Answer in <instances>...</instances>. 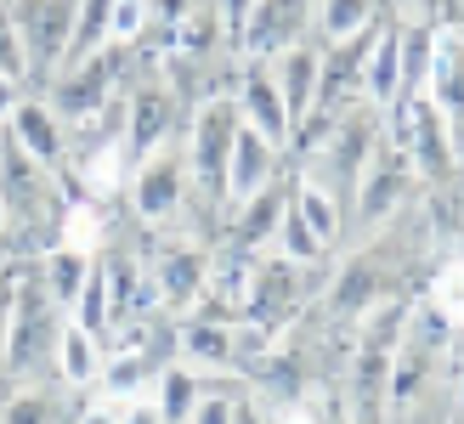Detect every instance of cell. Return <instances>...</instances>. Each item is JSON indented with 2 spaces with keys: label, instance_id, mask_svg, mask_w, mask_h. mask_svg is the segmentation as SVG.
I'll return each mask as SVG.
<instances>
[{
  "label": "cell",
  "instance_id": "cell-1",
  "mask_svg": "<svg viewBox=\"0 0 464 424\" xmlns=\"http://www.w3.org/2000/svg\"><path fill=\"white\" fill-rule=\"evenodd\" d=\"M125 204H130V216L142 232H181L193 216L198 226L210 232L216 221L198 209L193 198V170H188V148H181V136L176 141H159L153 153H142L130 164V176H125Z\"/></svg>",
  "mask_w": 464,
  "mask_h": 424
},
{
  "label": "cell",
  "instance_id": "cell-2",
  "mask_svg": "<svg viewBox=\"0 0 464 424\" xmlns=\"http://www.w3.org/2000/svg\"><path fill=\"white\" fill-rule=\"evenodd\" d=\"M68 312L40 283L34 261L12 277V328H6V380H57V340Z\"/></svg>",
  "mask_w": 464,
  "mask_h": 424
},
{
  "label": "cell",
  "instance_id": "cell-3",
  "mask_svg": "<svg viewBox=\"0 0 464 424\" xmlns=\"http://www.w3.org/2000/svg\"><path fill=\"white\" fill-rule=\"evenodd\" d=\"M232 130H238V108L227 91H210L204 102H193V120L181 130L188 148V170H193V198L198 209L221 226L227 216V153H232Z\"/></svg>",
  "mask_w": 464,
  "mask_h": 424
},
{
  "label": "cell",
  "instance_id": "cell-4",
  "mask_svg": "<svg viewBox=\"0 0 464 424\" xmlns=\"http://www.w3.org/2000/svg\"><path fill=\"white\" fill-rule=\"evenodd\" d=\"M413 193H420V176H413V164H408L397 148H391V141H380V153L368 159L357 193H352V204H345V232H352V238H374L380 226L402 221V209H408Z\"/></svg>",
  "mask_w": 464,
  "mask_h": 424
},
{
  "label": "cell",
  "instance_id": "cell-5",
  "mask_svg": "<svg viewBox=\"0 0 464 424\" xmlns=\"http://www.w3.org/2000/svg\"><path fill=\"white\" fill-rule=\"evenodd\" d=\"M6 6H12L17 34H23V57H29V91H40L68 63L80 0H6Z\"/></svg>",
  "mask_w": 464,
  "mask_h": 424
},
{
  "label": "cell",
  "instance_id": "cell-6",
  "mask_svg": "<svg viewBox=\"0 0 464 424\" xmlns=\"http://www.w3.org/2000/svg\"><path fill=\"white\" fill-rule=\"evenodd\" d=\"M312 6L317 0H249L232 34V63H272L277 52L312 40Z\"/></svg>",
  "mask_w": 464,
  "mask_h": 424
},
{
  "label": "cell",
  "instance_id": "cell-7",
  "mask_svg": "<svg viewBox=\"0 0 464 424\" xmlns=\"http://www.w3.org/2000/svg\"><path fill=\"white\" fill-rule=\"evenodd\" d=\"M210 255L216 249H204V244H176L165 238L153 255H148V289H153V305L159 312H170V317H188L204 305V289H210Z\"/></svg>",
  "mask_w": 464,
  "mask_h": 424
},
{
  "label": "cell",
  "instance_id": "cell-8",
  "mask_svg": "<svg viewBox=\"0 0 464 424\" xmlns=\"http://www.w3.org/2000/svg\"><path fill=\"white\" fill-rule=\"evenodd\" d=\"M425 97L448 120L459 153H464V29L459 23H436L430 34V63H425Z\"/></svg>",
  "mask_w": 464,
  "mask_h": 424
},
{
  "label": "cell",
  "instance_id": "cell-9",
  "mask_svg": "<svg viewBox=\"0 0 464 424\" xmlns=\"http://www.w3.org/2000/svg\"><path fill=\"white\" fill-rule=\"evenodd\" d=\"M227 97H232V108H238L244 125H255L266 141H277V148H295L289 108H284V97H277V80H272L266 63H238V74H232Z\"/></svg>",
  "mask_w": 464,
  "mask_h": 424
},
{
  "label": "cell",
  "instance_id": "cell-10",
  "mask_svg": "<svg viewBox=\"0 0 464 424\" xmlns=\"http://www.w3.org/2000/svg\"><path fill=\"white\" fill-rule=\"evenodd\" d=\"M289 176V148H277V141H266L255 125L238 120V130H232V153H227V209L244 204L249 193H261L266 181Z\"/></svg>",
  "mask_w": 464,
  "mask_h": 424
},
{
  "label": "cell",
  "instance_id": "cell-11",
  "mask_svg": "<svg viewBox=\"0 0 464 424\" xmlns=\"http://www.w3.org/2000/svg\"><path fill=\"white\" fill-rule=\"evenodd\" d=\"M289 181H295V170L266 181L261 193H249L244 204H232L221 216V232H227L232 249H249V255L272 249V232H277V221H284V209H289Z\"/></svg>",
  "mask_w": 464,
  "mask_h": 424
},
{
  "label": "cell",
  "instance_id": "cell-12",
  "mask_svg": "<svg viewBox=\"0 0 464 424\" xmlns=\"http://www.w3.org/2000/svg\"><path fill=\"white\" fill-rule=\"evenodd\" d=\"M0 424H74L80 419V390L63 380H0Z\"/></svg>",
  "mask_w": 464,
  "mask_h": 424
},
{
  "label": "cell",
  "instance_id": "cell-13",
  "mask_svg": "<svg viewBox=\"0 0 464 424\" xmlns=\"http://www.w3.org/2000/svg\"><path fill=\"white\" fill-rule=\"evenodd\" d=\"M6 136H12L34 164H45V170H63V164H68V125L57 120V108L45 102L40 91H29V97L12 108Z\"/></svg>",
  "mask_w": 464,
  "mask_h": 424
},
{
  "label": "cell",
  "instance_id": "cell-14",
  "mask_svg": "<svg viewBox=\"0 0 464 424\" xmlns=\"http://www.w3.org/2000/svg\"><path fill=\"white\" fill-rule=\"evenodd\" d=\"M272 80H277V97L289 108V125L300 136V125L312 120V102H317V40H300L289 52H277L272 63Z\"/></svg>",
  "mask_w": 464,
  "mask_h": 424
},
{
  "label": "cell",
  "instance_id": "cell-15",
  "mask_svg": "<svg viewBox=\"0 0 464 424\" xmlns=\"http://www.w3.org/2000/svg\"><path fill=\"white\" fill-rule=\"evenodd\" d=\"M402 97V29H397V17L385 12V29L374 40V52H368L362 63V102H374L380 113Z\"/></svg>",
  "mask_w": 464,
  "mask_h": 424
},
{
  "label": "cell",
  "instance_id": "cell-16",
  "mask_svg": "<svg viewBox=\"0 0 464 424\" xmlns=\"http://www.w3.org/2000/svg\"><path fill=\"white\" fill-rule=\"evenodd\" d=\"M102 362H108V345L91 340L85 328L68 317V323H63V340H57V380H63L68 390L91 396V390L102 385Z\"/></svg>",
  "mask_w": 464,
  "mask_h": 424
},
{
  "label": "cell",
  "instance_id": "cell-17",
  "mask_svg": "<svg viewBox=\"0 0 464 424\" xmlns=\"http://www.w3.org/2000/svg\"><path fill=\"white\" fill-rule=\"evenodd\" d=\"M210 385V373H198L193 362H165L153 373V385H148V396H153V408H159V419L165 424H188V413H193V402H198V390Z\"/></svg>",
  "mask_w": 464,
  "mask_h": 424
},
{
  "label": "cell",
  "instance_id": "cell-18",
  "mask_svg": "<svg viewBox=\"0 0 464 424\" xmlns=\"http://www.w3.org/2000/svg\"><path fill=\"white\" fill-rule=\"evenodd\" d=\"M289 204L300 209V221L312 226V238H317L323 249H334V244L345 238V209H340L329 193H323L317 181H300V176H295V187H289Z\"/></svg>",
  "mask_w": 464,
  "mask_h": 424
},
{
  "label": "cell",
  "instance_id": "cell-19",
  "mask_svg": "<svg viewBox=\"0 0 464 424\" xmlns=\"http://www.w3.org/2000/svg\"><path fill=\"white\" fill-rule=\"evenodd\" d=\"M385 12V0H317L312 6V40L329 45V40H345L357 34L362 23H374Z\"/></svg>",
  "mask_w": 464,
  "mask_h": 424
},
{
  "label": "cell",
  "instance_id": "cell-20",
  "mask_svg": "<svg viewBox=\"0 0 464 424\" xmlns=\"http://www.w3.org/2000/svg\"><path fill=\"white\" fill-rule=\"evenodd\" d=\"M289 187H295V181H289ZM272 249H277V255H289V261H306V266H323V261H329V249L312 238V226L300 221V209H295V204L284 209V221H277Z\"/></svg>",
  "mask_w": 464,
  "mask_h": 424
},
{
  "label": "cell",
  "instance_id": "cell-21",
  "mask_svg": "<svg viewBox=\"0 0 464 424\" xmlns=\"http://www.w3.org/2000/svg\"><path fill=\"white\" fill-rule=\"evenodd\" d=\"M238 390L244 385H232V380H210V385L198 390L188 424H232V402H238Z\"/></svg>",
  "mask_w": 464,
  "mask_h": 424
},
{
  "label": "cell",
  "instance_id": "cell-22",
  "mask_svg": "<svg viewBox=\"0 0 464 424\" xmlns=\"http://www.w3.org/2000/svg\"><path fill=\"white\" fill-rule=\"evenodd\" d=\"M148 23H153V6L148 0H120V6H113V23H108V45H130L148 34Z\"/></svg>",
  "mask_w": 464,
  "mask_h": 424
},
{
  "label": "cell",
  "instance_id": "cell-23",
  "mask_svg": "<svg viewBox=\"0 0 464 424\" xmlns=\"http://www.w3.org/2000/svg\"><path fill=\"white\" fill-rule=\"evenodd\" d=\"M0 74L29 85V57H23V34H17V23H12V6H6V0H0Z\"/></svg>",
  "mask_w": 464,
  "mask_h": 424
},
{
  "label": "cell",
  "instance_id": "cell-24",
  "mask_svg": "<svg viewBox=\"0 0 464 424\" xmlns=\"http://www.w3.org/2000/svg\"><path fill=\"white\" fill-rule=\"evenodd\" d=\"M120 396H102V390H91L85 402H80V419L74 424H120Z\"/></svg>",
  "mask_w": 464,
  "mask_h": 424
},
{
  "label": "cell",
  "instance_id": "cell-25",
  "mask_svg": "<svg viewBox=\"0 0 464 424\" xmlns=\"http://www.w3.org/2000/svg\"><path fill=\"white\" fill-rule=\"evenodd\" d=\"M448 390H453V408H459V419H464V340L453 334V345H448Z\"/></svg>",
  "mask_w": 464,
  "mask_h": 424
},
{
  "label": "cell",
  "instance_id": "cell-26",
  "mask_svg": "<svg viewBox=\"0 0 464 424\" xmlns=\"http://www.w3.org/2000/svg\"><path fill=\"white\" fill-rule=\"evenodd\" d=\"M232 424H272V408L244 385V390H238V402H232Z\"/></svg>",
  "mask_w": 464,
  "mask_h": 424
},
{
  "label": "cell",
  "instance_id": "cell-27",
  "mask_svg": "<svg viewBox=\"0 0 464 424\" xmlns=\"http://www.w3.org/2000/svg\"><path fill=\"white\" fill-rule=\"evenodd\" d=\"M23 266V261H17ZM17 266L0 277V380H6V328H12V277H17Z\"/></svg>",
  "mask_w": 464,
  "mask_h": 424
},
{
  "label": "cell",
  "instance_id": "cell-28",
  "mask_svg": "<svg viewBox=\"0 0 464 424\" xmlns=\"http://www.w3.org/2000/svg\"><path fill=\"white\" fill-rule=\"evenodd\" d=\"M120 424H165V419H159L153 396L142 390V396H125V408H120Z\"/></svg>",
  "mask_w": 464,
  "mask_h": 424
},
{
  "label": "cell",
  "instance_id": "cell-29",
  "mask_svg": "<svg viewBox=\"0 0 464 424\" xmlns=\"http://www.w3.org/2000/svg\"><path fill=\"white\" fill-rule=\"evenodd\" d=\"M23 97H29V85H23V80H6V74H0V125L12 120V108H17Z\"/></svg>",
  "mask_w": 464,
  "mask_h": 424
},
{
  "label": "cell",
  "instance_id": "cell-30",
  "mask_svg": "<svg viewBox=\"0 0 464 424\" xmlns=\"http://www.w3.org/2000/svg\"><path fill=\"white\" fill-rule=\"evenodd\" d=\"M17 261H23V244L12 238V232H0V277H6V272H12Z\"/></svg>",
  "mask_w": 464,
  "mask_h": 424
},
{
  "label": "cell",
  "instance_id": "cell-31",
  "mask_svg": "<svg viewBox=\"0 0 464 424\" xmlns=\"http://www.w3.org/2000/svg\"><path fill=\"white\" fill-rule=\"evenodd\" d=\"M0 136H6V125H0Z\"/></svg>",
  "mask_w": 464,
  "mask_h": 424
}]
</instances>
